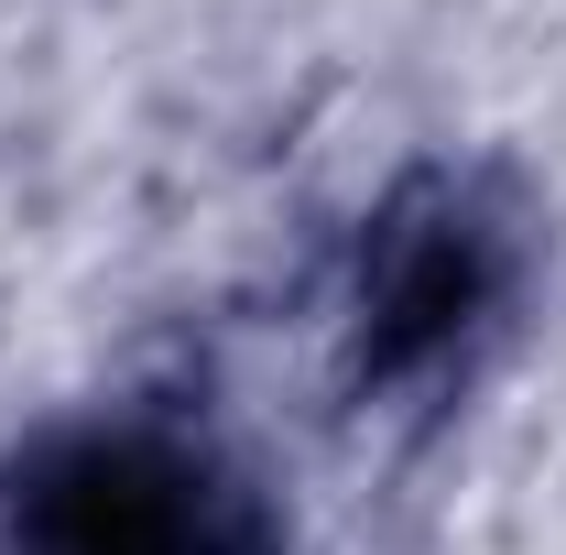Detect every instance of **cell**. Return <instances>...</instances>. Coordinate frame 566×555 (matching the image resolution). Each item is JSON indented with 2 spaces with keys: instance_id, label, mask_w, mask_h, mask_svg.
Returning <instances> with one entry per match:
<instances>
[{
  "instance_id": "obj_2",
  "label": "cell",
  "mask_w": 566,
  "mask_h": 555,
  "mask_svg": "<svg viewBox=\"0 0 566 555\" xmlns=\"http://www.w3.org/2000/svg\"><path fill=\"white\" fill-rule=\"evenodd\" d=\"M480 294H491L480 229L436 218L424 240H403V262H392V283H381V348H392V359H415V348H447L469 316H480Z\"/></svg>"
},
{
  "instance_id": "obj_1",
  "label": "cell",
  "mask_w": 566,
  "mask_h": 555,
  "mask_svg": "<svg viewBox=\"0 0 566 555\" xmlns=\"http://www.w3.org/2000/svg\"><path fill=\"white\" fill-rule=\"evenodd\" d=\"M11 555H218V490L153 436H76L33 458Z\"/></svg>"
}]
</instances>
